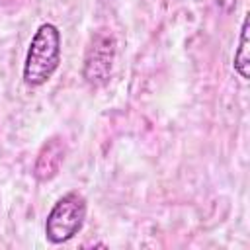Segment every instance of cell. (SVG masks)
<instances>
[{
  "mask_svg": "<svg viewBox=\"0 0 250 250\" xmlns=\"http://www.w3.org/2000/svg\"><path fill=\"white\" fill-rule=\"evenodd\" d=\"M61 64V31L53 23H41L31 37L25 64L23 82L27 86L45 84Z\"/></svg>",
  "mask_w": 250,
  "mask_h": 250,
  "instance_id": "obj_1",
  "label": "cell"
},
{
  "mask_svg": "<svg viewBox=\"0 0 250 250\" xmlns=\"http://www.w3.org/2000/svg\"><path fill=\"white\" fill-rule=\"evenodd\" d=\"M86 221V199L78 191H68L57 199L45 221L47 240L62 244L78 234Z\"/></svg>",
  "mask_w": 250,
  "mask_h": 250,
  "instance_id": "obj_2",
  "label": "cell"
},
{
  "mask_svg": "<svg viewBox=\"0 0 250 250\" xmlns=\"http://www.w3.org/2000/svg\"><path fill=\"white\" fill-rule=\"evenodd\" d=\"M115 59V37L100 29L90 37L86 55H84V68L82 74L90 86H104L109 80L111 68Z\"/></svg>",
  "mask_w": 250,
  "mask_h": 250,
  "instance_id": "obj_3",
  "label": "cell"
},
{
  "mask_svg": "<svg viewBox=\"0 0 250 250\" xmlns=\"http://www.w3.org/2000/svg\"><path fill=\"white\" fill-rule=\"evenodd\" d=\"M66 158V143L61 137H51L39 150L37 160L33 164V176L37 182H49L53 180L62 162Z\"/></svg>",
  "mask_w": 250,
  "mask_h": 250,
  "instance_id": "obj_4",
  "label": "cell"
},
{
  "mask_svg": "<svg viewBox=\"0 0 250 250\" xmlns=\"http://www.w3.org/2000/svg\"><path fill=\"white\" fill-rule=\"evenodd\" d=\"M248 31H250V20H248V14H246L244 20H242V27H240L238 47L234 49V59H232V68L242 80L250 78V39H248Z\"/></svg>",
  "mask_w": 250,
  "mask_h": 250,
  "instance_id": "obj_5",
  "label": "cell"
},
{
  "mask_svg": "<svg viewBox=\"0 0 250 250\" xmlns=\"http://www.w3.org/2000/svg\"><path fill=\"white\" fill-rule=\"evenodd\" d=\"M215 2H217V6H219L225 14L232 12V10H234V6H236V0H215Z\"/></svg>",
  "mask_w": 250,
  "mask_h": 250,
  "instance_id": "obj_6",
  "label": "cell"
}]
</instances>
